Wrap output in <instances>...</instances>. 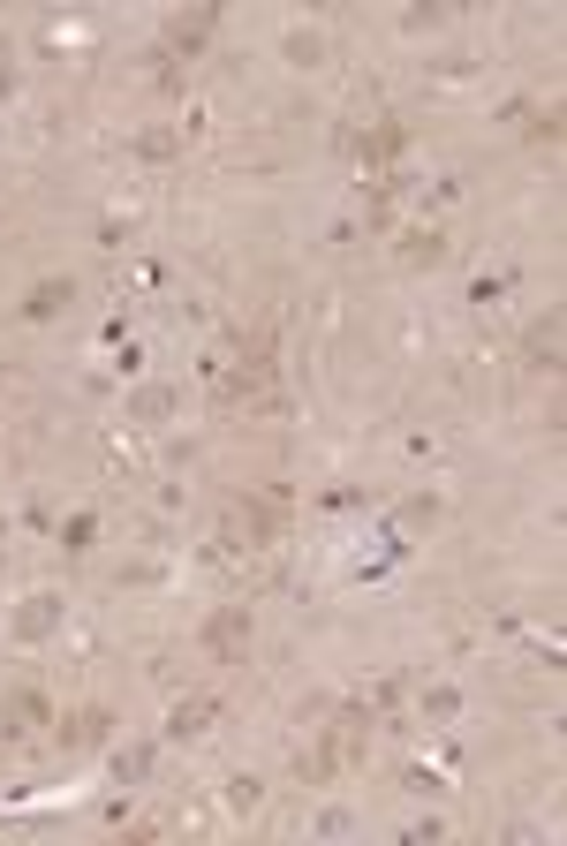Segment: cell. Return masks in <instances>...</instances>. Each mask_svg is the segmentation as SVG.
<instances>
[{"label": "cell", "mask_w": 567, "mask_h": 846, "mask_svg": "<svg viewBox=\"0 0 567 846\" xmlns=\"http://www.w3.org/2000/svg\"><path fill=\"white\" fill-rule=\"evenodd\" d=\"M69 303H76V288H69V280H38V288H31V303H23V318H61Z\"/></svg>", "instance_id": "obj_3"}, {"label": "cell", "mask_w": 567, "mask_h": 846, "mask_svg": "<svg viewBox=\"0 0 567 846\" xmlns=\"http://www.w3.org/2000/svg\"><path fill=\"white\" fill-rule=\"evenodd\" d=\"M38 718H46V703H38V695H16V703H8V733H31Z\"/></svg>", "instance_id": "obj_10"}, {"label": "cell", "mask_w": 567, "mask_h": 846, "mask_svg": "<svg viewBox=\"0 0 567 846\" xmlns=\"http://www.w3.org/2000/svg\"><path fill=\"white\" fill-rule=\"evenodd\" d=\"M401 144H409V129H401V121H378V129H363V136H356V159L371 167V159H394Z\"/></svg>", "instance_id": "obj_2"}, {"label": "cell", "mask_w": 567, "mask_h": 846, "mask_svg": "<svg viewBox=\"0 0 567 846\" xmlns=\"http://www.w3.org/2000/svg\"><path fill=\"white\" fill-rule=\"evenodd\" d=\"M53 620H61V605H53V597H31V605H23V635H53Z\"/></svg>", "instance_id": "obj_7"}, {"label": "cell", "mask_w": 567, "mask_h": 846, "mask_svg": "<svg viewBox=\"0 0 567 846\" xmlns=\"http://www.w3.org/2000/svg\"><path fill=\"white\" fill-rule=\"evenodd\" d=\"M167 408H174V393H144V401H137V416H144V423H159Z\"/></svg>", "instance_id": "obj_11"}, {"label": "cell", "mask_w": 567, "mask_h": 846, "mask_svg": "<svg viewBox=\"0 0 567 846\" xmlns=\"http://www.w3.org/2000/svg\"><path fill=\"white\" fill-rule=\"evenodd\" d=\"M401 257H409V265H439V257H447V235H431V227H424V235L401 242Z\"/></svg>", "instance_id": "obj_6"}, {"label": "cell", "mask_w": 567, "mask_h": 846, "mask_svg": "<svg viewBox=\"0 0 567 846\" xmlns=\"http://www.w3.org/2000/svg\"><path fill=\"white\" fill-rule=\"evenodd\" d=\"M212 718H220V703H212V695H189V703H174V726L167 733H205Z\"/></svg>", "instance_id": "obj_4"}, {"label": "cell", "mask_w": 567, "mask_h": 846, "mask_svg": "<svg viewBox=\"0 0 567 846\" xmlns=\"http://www.w3.org/2000/svg\"><path fill=\"white\" fill-rule=\"evenodd\" d=\"M530 363H537V371H560V318L530 325Z\"/></svg>", "instance_id": "obj_5"}, {"label": "cell", "mask_w": 567, "mask_h": 846, "mask_svg": "<svg viewBox=\"0 0 567 846\" xmlns=\"http://www.w3.org/2000/svg\"><path fill=\"white\" fill-rule=\"evenodd\" d=\"M288 61L295 68H318V61H326V38H318V31H295L288 38Z\"/></svg>", "instance_id": "obj_9"}, {"label": "cell", "mask_w": 567, "mask_h": 846, "mask_svg": "<svg viewBox=\"0 0 567 846\" xmlns=\"http://www.w3.org/2000/svg\"><path fill=\"white\" fill-rule=\"evenodd\" d=\"M205 31H212V16H189V23H174V31H167V46L174 53H197V46H205Z\"/></svg>", "instance_id": "obj_8"}, {"label": "cell", "mask_w": 567, "mask_h": 846, "mask_svg": "<svg viewBox=\"0 0 567 846\" xmlns=\"http://www.w3.org/2000/svg\"><path fill=\"white\" fill-rule=\"evenodd\" d=\"M205 650L220 665H242V650H250V612H242V605H220L205 620Z\"/></svg>", "instance_id": "obj_1"}]
</instances>
